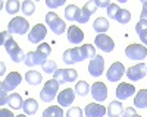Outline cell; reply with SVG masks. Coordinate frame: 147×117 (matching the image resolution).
<instances>
[{"instance_id":"1","label":"cell","mask_w":147,"mask_h":117,"mask_svg":"<svg viewBox=\"0 0 147 117\" xmlns=\"http://www.w3.org/2000/svg\"><path fill=\"white\" fill-rule=\"evenodd\" d=\"M0 43H2V47H5L9 57L12 58V62L15 63H21L25 60V53L22 51V49L18 45V43L13 40V37L10 35L9 31H3L0 34Z\"/></svg>"},{"instance_id":"2","label":"cell","mask_w":147,"mask_h":117,"mask_svg":"<svg viewBox=\"0 0 147 117\" xmlns=\"http://www.w3.org/2000/svg\"><path fill=\"white\" fill-rule=\"evenodd\" d=\"M59 82L56 79H50L47 80L41 92H40V98L43 102H52L55 98H57V94H59Z\"/></svg>"},{"instance_id":"3","label":"cell","mask_w":147,"mask_h":117,"mask_svg":"<svg viewBox=\"0 0 147 117\" xmlns=\"http://www.w3.org/2000/svg\"><path fill=\"white\" fill-rule=\"evenodd\" d=\"M46 23L47 27L50 28V31L56 35H62L65 34V29H66V23L63 19H60L57 16L56 12H49L46 15Z\"/></svg>"},{"instance_id":"4","label":"cell","mask_w":147,"mask_h":117,"mask_svg":"<svg viewBox=\"0 0 147 117\" xmlns=\"http://www.w3.org/2000/svg\"><path fill=\"white\" fill-rule=\"evenodd\" d=\"M7 31L10 34H15V35H25V34H28V31H31L30 29V22L25 18L16 16L9 22Z\"/></svg>"},{"instance_id":"5","label":"cell","mask_w":147,"mask_h":117,"mask_svg":"<svg viewBox=\"0 0 147 117\" xmlns=\"http://www.w3.org/2000/svg\"><path fill=\"white\" fill-rule=\"evenodd\" d=\"M125 56L129 60L141 62L147 57V47L143 44H129L125 49Z\"/></svg>"},{"instance_id":"6","label":"cell","mask_w":147,"mask_h":117,"mask_svg":"<svg viewBox=\"0 0 147 117\" xmlns=\"http://www.w3.org/2000/svg\"><path fill=\"white\" fill-rule=\"evenodd\" d=\"M21 82H22V76H21L19 72H10V73H7L6 79H3L0 82V89L10 92V91H13Z\"/></svg>"},{"instance_id":"7","label":"cell","mask_w":147,"mask_h":117,"mask_svg":"<svg viewBox=\"0 0 147 117\" xmlns=\"http://www.w3.org/2000/svg\"><path fill=\"white\" fill-rule=\"evenodd\" d=\"M105 72V57H102L100 54H96L94 58H91L88 63V73L93 78H99L102 76Z\"/></svg>"},{"instance_id":"8","label":"cell","mask_w":147,"mask_h":117,"mask_svg":"<svg viewBox=\"0 0 147 117\" xmlns=\"http://www.w3.org/2000/svg\"><path fill=\"white\" fill-rule=\"evenodd\" d=\"M46 35H47V28L43 23H37L28 32V41L32 44H41V41L46 38Z\"/></svg>"},{"instance_id":"9","label":"cell","mask_w":147,"mask_h":117,"mask_svg":"<svg viewBox=\"0 0 147 117\" xmlns=\"http://www.w3.org/2000/svg\"><path fill=\"white\" fill-rule=\"evenodd\" d=\"M127 78L132 82H137V80H141L146 75H147V64L144 63H138L136 66H131L127 69V72H125Z\"/></svg>"},{"instance_id":"10","label":"cell","mask_w":147,"mask_h":117,"mask_svg":"<svg viewBox=\"0 0 147 117\" xmlns=\"http://www.w3.org/2000/svg\"><path fill=\"white\" fill-rule=\"evenodd\" d=\"M125 72H127L125 66L122 64L121 62H115V63L110 64L109 70L106 72V78H107V80H110V82H119Z\"/></svg>"},{"instance_id":"11","label":"cell","mask_w":147,"mask_h":117,"mask_svg":"<svg viewBox=\"0 0 147 117\" xmlns=\"http://www.w3.org/2000/svg\"><path fill=\"white\" fill-rule=\"evenodd\" d=\"M94 44L96 47H99V49L105 53H112L113 49H115V43L113 40L109 37V35L106 34H99V35H96V38H94Z\"/></svg>"},{"instance_id":"12","label":"cell","mask_w":147,"mask_h":117,"mask_svg":"<svg viewBox=\"0 0 147 117\" xmlns=\"http://www.w3.org/2000/svg\"><path fill=\"white\" fill-rule=\"evenodd\" d=\"M107 113V108L105 105H100V102H88L84 108V114L87 117H103Z\"/></svg>"},{"instance_id":"13","label":"cell","mask_w":147,"mask_h":117,"mask_svg":"<svg viewBox=\"0 0 147 117\" xmlns=\"http://www.w3.org/2000/svg\"><path fill=\"white\" fill-rule=\"evenodd\" d=\"M91 97L97 101V102H103L107 98V86L103 82H96L91 86Z\"/></svg>"},{"instance_id":"14","label":"cell","mask_w":147,"mask_h":117,"mask_svg":"<svg viewBox=\"0 0 147 117\" xmlns=\"http://www.w3.org/2000/svg\"><path fill=\"white\" fill-rule=\"evenodd\" d=\"M136 94V86L131 85V84H127V82H121L116 88V97L119 101L122 100H128L129 97H132Z\"/></svg>"},{"instance_id":"15","label":"cell","mask_w":147,"mask_h":117,"mask_svg":"<svg viewBox=\"0 0 147 117\" xmlns=\"http://www.w3.org/2000/svg\"><path fill=\"white\" fill-rule=\"evenodd\" d=\"M74 100H75V89L66 88L57 94V102L60 107H68L74 102Z\"/></svg>"},{"instance_id":"16","label":"cell","mask_w":147,"mask_h":117,"mask_svg":"<svg viewBox=\"0 0 147 117\" xmlns=\"http://www.w3.org/2000/svg\"><path fill=\"white\" fill-rule=\"evenodd\" d=\"M84 58L81 56V50H80V47H74V49H69L63 53V62L66 64H74V63H77V62H82Z\"/></svg>"},{"instance_id":"17","label":"cell","mask_w":147,"mask_h":117,"mask_svg":"<svg viewBox=\"0 0 147 117\" xmlns=\"http://www.w3.org/2000/svg\"><path fill=\"white\" fill-rule=\"evenodd\" d=\"M47 62V58H44L40 53H37V51H30L27 53L25 56V60H24V63H25L28 67H34V66H43L44 63Z\"/></svg>"},{"instance_id":"18","label":"cell","mask_w":147,"mask_h":117,"mask_svg":"<svg viewBox=\"0 0 147 117\" xmlns=\"http://www.w3.org/2000/svg\"><path fill=\"white\" fill-rule=\"evenodd\" d=\"M82 40H84V32L78 27L72 25V27L68 28V41L71 44H75V45L77 44H81Z\"/></svg>"},{"instance_id":"19","label":"cell","mask_w":147,"mask_h":117,"mask_svg":"<svg viewBox=\"0 0 147 117\" xmlns=\"http://www.w3.org/2000/svg\"><path fill=\"white\" fill-rule=\"evenodd\" d=\"M80 16H81V9L77 5H68L65 7V19L66 21H71V22L77 21L78 22Z\"/></svg>"},{"instance_id":"20","label":"cell","mask_w":147,"mask_h":117,"mask_svg":"<svg viewBox=\"0 0 147 117\" xmlns=\"http://www.w3.org/2000/svg\"><path fill=\"white\" fill-rule=\"evenodd\" d=\"M124 113V105L121 101H112L107 105V116L109 117H121Z\"/></svg>"},{"instance_id":"21","label":"cell","mask_w":147,"mask_h":117,"mask_svg":"<svg viewBox=\"0 0 147 117\" xmlns=\"http://www.w3.org/2000/svg\"><path fill=\"white\" fill-rule=\"evenodd\" d=\"M24 114H27V116H34L37 113V110H38V102H37L34 98H28L24 101Z\"/></svg>"},{"instance_id":"22","label":"cell","mask_w":147,"mask_h":117,"mask_svg":"<svg viewBox=\"0 0 147 117\" xmlns=\"http://www.w3.org/2000/svg\"><path fill=\"white\" fill-rule=\"evenodd\" d=\"M25 80L30 85L35 86V85H40L43 82V76H41L40 72H37V70H28V72L25 73Z\"/></svg>"},{"instance_id":"23","label":"cell","mask_w":147,"mask_h":117,"mask_svg":"<svg viewBox=\"0 0 147 117\" xmlns=\"http://www.w3.org/2000/svg\"><path fill=\"white\" fill-rule=\"evenodd\" d=\"M134 105L137 108H147V89H140L134 98Z\"/></svg>"},{"instance_id":"24","label":"cell","mask_w":147,"mask_h":117,"mask_svg":"<svg viewBox=\"0 0 147 117\" xmlns=\"http://www.w3.org/2000/svg\"><path fill=\"white\" fill-rule=\"evenodd\" d=\"M7 105L13 110H19L24 107V100L19 94H10L7 98Z\"/></svg>"},{"instance_id":"25","label":"cell","mask_w":147,"mask_h":117,"mask_svg":"<svg viewBox=\"0 0 147 117\" xmlns=\"http://www.w3.org/2000/svg\"><path fill=\"white\" fill-rule=\"evenodd\" d=\"M93 28L97 34H105L109 29V21L106 18H97L93 23Z\"/></svg>"},{"instance_id":"26","label":"cell","mask_w":147,"mask_h":117,"mask_svg":"<svg viewBox=\"0 0 147 117\" xmlns=\"http://www.w3.org/2000/svg\"><path fill=\"white\" fill-rule=\"evenodd\" d=\"M43 117H63V110L60 105H50L43 111Z\"/></svg>"},{"instance_id":"27","label":"cell","mask_w":147,"mask_h":117,"mask_svg":"<svg viewBox=\"0 0 147 117\" xmlns=\"http://www.w3.org/2000/svg\"><path fill=\"white\" fill-rule=\"evenodd\" d=\"M80 50H81V56H82V58L85 60V58H94L96 57V49H94V45H91V44H82L81 47H80Z\"/></svg>"},{"instance_id":"28","label":"cell","mask_w":147,"mask_h":117,"mask_svg":"<svg viewBox=\"0 0 147 117\" xmlns=\"http://www.w3.org/2000/svg\"><path fill=\"white\" fill-rule=\"evenodd\" d=\"M75 92L78 94L80 97H85V95H88V92L91 91V86L88 85V82H85V80H80L77 82V85H75Z\"/></svg>"},{"instance_id":"29","label":"cell","mask_w":147,"mask_h":117,"mask_svg":"<svg viewBox=\"0 0 147 117\" xmlns=\"http://www.w3.org/2000/svg\"><path fill=\"white\" fill-rule=\"evenodd\" d=\"M115 21H118L119 23H122V25H125V23H128L131 21V12L127 10V9H119Z\"/></svg>"},{"instance_id":"30","label":"cell","mask_w":147,"mask_h":117,"mask_svg":"<svg viewBox=\"0 0 147 117\" xmlns=\"http://www.w3.org/2000/svg\"><path fill=\"white\" fill-rule=\"evenodd\" d=\"M22 7V5L18 2V0H7L6 2V12L9 15H15L18 13V10Z\"/></svg>"},{"instance_id":"31","label":"cell","mask_w":147,"mask_h":117,"mask_svg":"<svg viewBox=\"0 0 147 117\" xmlns=\"http://www.w3.org/2000/svg\"><path fill=\"white\" fill-rule=\"evenodd\" d=\"M22 13L25 16H31L34 12H35V3L32 2V0H25V2L22 3Z\"/></svg>"},{"instance_id":"32","label":"cell","mask_w":147,"mask_h":117,"mask_svg":"<svg viewBox=\"0 0 147 117\" xmlns=\"http://www.w3.org/2000/svg\"><path fill=\"white\" fill-rule=\"evenodd\" d=\"M78 78V72L75 69H63V80L65 82H75Z\"/></svg>"},{"instance_id":"33","label":"cell","mask_w":147,"mask_h":117,"mask_svg":"<svg viewBox=\"0 0 147 117\" xmlns=\"http://www.w3.org/2000/svg\"><path fill=\"white\" fill-rule=\"evenodd\" d=\"M35 51L40 53L44 58H47L49 54L52 53V47H50V44H47V43H41V44H38V47H37Z\"/></svg>"},{"instance_id":"34","label":"cell","mask_w":147,"mask_h":117,"mask_svg":"<svg viewBox=\"0 0 147 117\" xmlns=\"http://www.w3.org/2000/svg\"><path fill=\"white\" fill-rule=\"evenodd\" d=\"M41 69L44 70V73L52 75V73H55L56 70H57V64H56V62H55V60H47V62L41 66Z\"/></svg>"},{"instance_id":"35","label":"cell","mask_w":147,"mask_h":117,"mask_svg":"<svg viewBox=\"0 0 147 117\" xmlns=\"http://www.w3.org/2000/svg\"><path fill=\"white\" fill-rule=\"evenodd\" d=\"M119 9H121V7H119L116 3H110V5H109V7L106 9V12H107V16H109L110 19H113V21H115V18H116V15H118Z\"/></svg>"},{"instance_id":"36","label":"cell","mask_w":147,"mask_h":117,"mask_svg":"<svg viewBox=\"0 0 147 117\" xmlns=\"http://www.w3.org/2000/svg\"><path fill=\"white\" fill-rule=\"evenodd\" d=\"M82 114H84V111L80 107H71L66 111V117H82Z\"/></svg>"},{"instance_id":"37","label":"cell","mask_w":147,"mask_h":117,"mask_svg":"<svg viewBox=\"0 0 147 117\" xmlns=\"http://www.w3.org/2000/svg\"><path fill=\"white\" fill-rule=\"evenodd\" d=\"M53 79H56L59 84H65V80H63V69H57L56 72L53 73Z\"/></svg>"},{"instance_id":"38","label":"cell","mask_w":147,"mask_h":117,"mask_svg":"<svg viewBox=\"0 0 147 117\" xmlns=\"http://www.w3.org/2000/svg\"><path fill=\"white\" fill-rule=\"evenodd\" d=\"M47 7H50V9H56L59 6H63L65 5V0H59V2H52V0H47L46 2Z\"/></svg>"},{"instance_id":"39","label":"cell","mask_w":147,"mask_h":117,"mask_svg":"<svg viewBox=\"0 0 147 117\" xmlns=\"http://www.w3.org/2000/svg\"><path fill=\"white\" fill-rule=\"evenodd\" d=\"M143 29H147V21L140 19V21H138V23L136 25V32L138 34V32H140V31H143Z\"/></svg>"},{"instance_id":"40","label":"cell","mask_w":147,"mask_h":117,"mask_svg":"<svg viewBox=\"0 0 147 117\" xmlns=\"http://www.w3.org/2000/svg\"><path fill=\"white\" fill-rule=\"evenodd\" d=\"M138 37H140V41H141V44L147 47V29H143V31H140V32H138Z\"/></svg>"},{"instance_id":"41","label":"cell","mask_w":147,"mask_h":117,"mask_svg":"<svg viewBox=\"0 0 147 117\" xmlns=\"http://www.w3.org/2000/svg\"><path fill=\"white\" fill-rule=\"evenodd\" d=\"M140 19L147 21V0H143V10L140 13Z\"/></svg>"},{"instance_id":"42","label":"cell","mask_w":147,"mask_h":117,"mask_svg":"<svg viewBox=\"0 0 147 117\" xmlns=\"http://www.w3.org/2000/svg\"><path fill=\"white\" fill-rule=\"evenodd\" d=\"M6 91H3V89H0V105H5V104H7V95H6Z\"/></svg>"},{"instance_id":"43","label":"cell","mask_w":147,"mask_h":117,"mask_svg":"<svg viewBox=\"0 0 147 117\" xmlns=\"http://www.w3.org/2000/svg\"><path fill=\"white\" fill-rule=\"evenodd\" d=\"M134 114H137L136 110H134L132 107H128V108L124 110V113H122V117H132Z\"/></svg>"},{"instance_id":"44","label":"cell","mask_w":147,"mask_h":117,"mask_svg":"<svg viewBox=\"0 0 147 117\" xmlns=\"http://www.w3.org/2000/svg\"><path fill=\"white\" fill-rule=\"evenodd\" d=\"M94 2H96V6L97 7H109V5H110V2H109V0H94Z\"/></svg>"},{"instance_id":"45","label":"cell","mask_w":147,"mask_h":117,"mask_svg":"<svg viewBox=\"0 0 147 117\" xmlns=\"http://www.w3.org/2000/svg\"><path fill=\"white\" fill-rule=\"evenodd\" d=\"M0 117H16V116H13V113H12L10 110L2 108V110H0Z\"/></svg>"},{"instance_id":"46","label":"cell","mask_w":147,"mask_h":117,"mask_svg":"<svg viewBox=\"0 0 147 117\" xmlns=\"http://www.w3.org/2000/svg\"><path fill=\"white\" fill-rule=\"evenodd\" d=\"M0 69H2V70H0V75H5V63H2V64H0Z\"/></svg>"},{"instance_id":"47","label":"cell","mask_w":147,"mask_h":117,"mask_svg":"<svg viewBox=\"0 0 147 117\" xmlns=\"http://www.w3.org/2000/svg\"><path fill=\"white\" fill-rule=\"evenodd\" d=\"M16 117H27V114H18Z\"/></svg>"},{"instance_id":"48","label":"cell","mask_w":147,"mask_h":117,"mask_svg":"<svg viewBox=\"0 0 147 117\" xmlns=\"http://www.w3.org/2000/svg\"><path fill=\"white\" fill-rule=\"evenodd\" d=\"M132 117H141V116H140V114H134Z\"/></svg>"}]
</instances>
